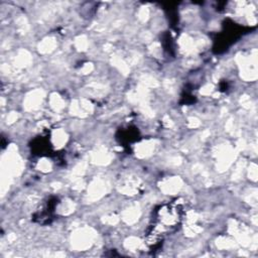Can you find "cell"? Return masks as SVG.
<instances>
[{
    "label": "cell",
    "mask_w": 258,
    "mask_h": 258,
    "mask_svg": "<svg viewBox=\"0 0 258 258\" xmlns=\"http://www.w3.org/2000/svg\"><path fill=\"white\" fill-rule=\"evenodd\" d=\"M181 214L182 208L177 202L160 206L155 212L154 224L147 233V244L155 247L163 235L174 231L180 224Z\"/></svg>",
    "instance_id": "1"
}]
</instances>
